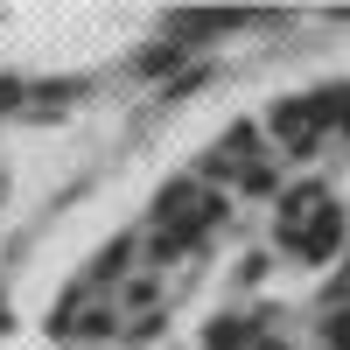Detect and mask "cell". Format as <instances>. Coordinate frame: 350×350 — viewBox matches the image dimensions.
<instances>
[{"label": "cell", "mask_w": 350, "mask_h": 350, "mask_svg": "<svg viewBox=\"0 0 350 350\" xmlns=\"http://www.w3.org/2000/svg\"><path fill=\"white\" fill-rule=\"evenodd\" d=\"M28 350H350V84L168 168L56 287Z\"/></svg>", "instance_id": "obj_1"}]
</instances>
